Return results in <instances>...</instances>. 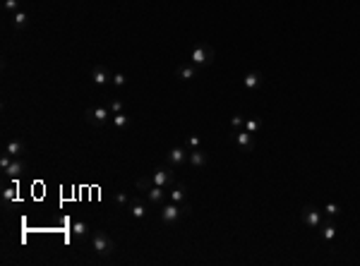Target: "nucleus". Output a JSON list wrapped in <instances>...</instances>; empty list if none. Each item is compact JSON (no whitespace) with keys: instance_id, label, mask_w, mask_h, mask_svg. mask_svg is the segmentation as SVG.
I'll list each match as a JSON object with an SVG mask.
<instances>
[{"instance_id":"nucleus-24","label":"nucleus","mask_w":360,"mask_h":266,"mask_svg":"<svg viewBox=\"0 0 360 266\" xmlns=\"http://www.w3.org/2000/svg\"><path fill=\"white\" fill-rule=\"evenodd\" d=\"M110 84L116 86V89H123V86L127 84V77L123 75V72H116V75H113V79H110Z\"/></svg>"},{"instance_id":"nucleus-14","label":"nucleus","mask_w":360,"mask_h":266,"mask_svg":"<svg viewBox=\"0 0 360 266\" xmlns=\"http://www.w3.org/2000/svg\"><path fill=\"white\" fill-rule=\"evenodd\" d=\"M24 171H27V163H24L22 158H12V163H10L3 173H8V178L17 180V178H22V175H24Z\"/></svg>"},{"instance_id":"nucleus-13","label":"nucleus","mask_w":360,"mask_h":266,"mask_svg":"<svg viewBox=\"0 0 360 266\" xmlns=\"http://www.w3.org/2000/svg\"><path fill=\"white\" fill-rule=\"evenodd\" d=\"M199 72H202V67H197V65H192L188 60V63H183L178 67V77L183 79V82H190V79H195V77H199Z\"/></svg>"},{"instance_id":"nucleus-4","label":"nucleus","mask_w":360,"mask_h":266,"mask_svg":"<svg viewBox=\"0 0 360 266\" xmlns=\"http://www.w3.org/2000/svg\"><path fill=\"white\" fill-rule=\"evenodd\" d=\"M84 120L89 123V125H94V127H103L110 120L108 106H92V108H86L84 110Z\"/></svg>"},{"instance_id":"nucleus-27","label":"nucleus","mask_w":360,"mask_h":266,"mask_svg":"<svg viewBox=\"0 0 360 266\" xmlns=\"http://www.w3.org/2000/svg\"><path fill=\"white\" fill-rule=\"evenodd\" d=\"M245 130L255 134L259 130V120H255V117H245Z\"/></svg>"},{"instance_id":"nucleus-16","label":"nucleus","mask_w":360,"mask_h":266,"mask_svg":"<svg viewBox=\"0 0 360 266\" xmlns=\"http://www.w3.org/2000/svg\"><path fill=\"white\" fill-rule=\"evenodd\" d=\"M188 163L192 165V168H204V165L209 163V156H207L202 149H192V151H190Z\"/></svg>"},{"instance_id":"nucleus-30","label":"nucleus","mask_w":360,"mask_h":266,"mask_svg":"<svg viewBox=\"0 0 360 266\" xmlns=\"http://www.w3.org/2000/svg\"><path fill=\"white\" fill-rule=\"evenodd\" d=\"M127 202H130V197H127L125 192H116V204H118V206H127Z\"/></svg>"},{"instance_id":"nucleus-12","label":"nucleus","mask_w":360,"mask_h":266,"mask_svg":"<svg viewBox=\"0 0 360 266\" xmlns=\"http://www.w3.org/2000/svg\"><path fill=\"white\" fill-rule=\"evenodd\" d=\"M262 82H264V75H262L259 70H252V72H248V75H245L243 86L248 89V91H257Z\"/></svg>"},{"instance_id":"nucleus-32","label":"nucleus","mask_w":360,"mask_h":266,"mask_svg":"<svg viewBox=\"0 0 360 266\" xmlns=\"http://www.w3.org/2000/svg\"><path fill=\"white\" fill-rule=\"evenodd\" d=\"M3 197H5V199H8V202H12V199H15V197H17L15 187H8V189H5V192H3Z\"/></svg>"},{"instance_id":"nucleus-28","label":"nucleus","mask_w":360,"mask_h":266,"mask_svg":"<svg viewBox=\"0 0 360 266\" xmlns=\"http://www.w3.org/2000/svg\"><path fill=\"white\" fill-rule=\"evenodd\" d=\"M199 144H202V141H199V137H195V134H192V137H188V141H185V147H188L190 151L199 149Z\"/></svg>"},{"instance_id":"nucleus-18","label":"nucleus","mask_w":360,"mask_h":266,"mask_svg":"<svg viewBox=\"0 0 360 266\" xmlns=\"http://www.w3.org/2000/svg\"><path fill=\"white\" fill-rule=\"evenodd\" d=\"M5 154H10L12 158H19L24 154V144L19 139H10L8 144H5Z\"/></svg>"},{"instance_id":"nucleus-22","label":"nucleus","mask_w":360,"mask_h":266,"mask_svg":"<svg viewBox=\"0 0 360 266\" xmlns=\"http://www.w3.org/2000/svg\"><path fill=\"white\" fill-rule=\"evenodd\" d=\"M113 127H116V130H125V127H130V115H125V113L113 115Z\"/></svg>"},{"instance_id":"nucleus-29","label":"nucleus","mask_w":360,"mask_h":266,"mask_svg":"<svg viewBox=\"0 0 360 266\" xmlns=\"http://www.w3.org/2000/svg\"><path fill=\"white\" fill-rule=\"evenodd\" d=\"M5 10H8L10 15H15L17 10H19V0H5Z\"/></svg>"},{"instance_id":"nucleus-1","label":"nucleus","mask_w":360,"mask_h":266,"mask_svg":"<svg viewBox=\"0 0 360 266\" xmlns=\"http://www.w3.org/2000/svg\"><path fill=\"white\" fill-rule=\"evenodd\" d=\"M214 58H216V51H214V46H209V43H197L192 51H190V63L197 65V67H209V65L214 63Z\"/></svg>"},{"instance_id":"nucleus-3","label":"nucleus","mask_w":360,"mask_h":266,"mask_svg":"<svg viewBox=\"0 0 360 266\" xmlns=\"http://www.w3.org/2000/svg\"><path fill=\"white\" fill-rule=\"evenodd\" d=\"M92 247H94V252L99 257H110V254L116 252V243H113L110 235H106L103 230H96V233L92 235Z\"/></svg>"},{"instance_id":"nucleus-8","label":"nucleus","mask_w":360,"mask_h":266,"mask_svg":"<svg viewBox=\"0 0 360 266\" xmlns=\"http://www.w3.org/2000/svg\"><path fill=\"white\" fill-rule=\"evenodd\" d=\"M110 79H113V75H110V70H106L103 65H94L92 67V82L99 86H106L110 84Z\"/></svg>"},{"instance_id":"nucleus-9","label":"nucleus","mask_w":360,"mask_h":266,"mask_svg":"<svg viewBox=\"0 0 360 266\" xmlns=\"http://www.w3.org/2000/svg\"><path fill=\"white\" fill-rule=\"evenodd\" d=\"M125 209L130 211V216H132V219H137V221H142L144 216H147V211H149V206L142 202V199H130Z\"/></svg>"},{"instance_id":"nucleus-2","label":"nucleus","mask_w":360,"mask_h":266,"mask_svg":"<svg viewBox=\"0 0 360 266\" xmlns=\"http://www.w3.org/2000/svg\"><path fill=\"white\" fill-rule=\"evenodd\" d=\"M192 213V206L190 204H175V202H168L161 206V221L164 223H168V226H175L180 221V216H190Z\"/></svg>"},{"instance_id":"nucleus-31","label":"nucleus","mask_w":360,"mask_h":266,"mask_svg":"<svg viewBox=\"0 0 360 266\" xmlns=\"http://www.w3.org/2000/svg\"><path fill=\"white\" fill-rule=\"evenodd\" d=\"M10 163H12V156H10V154H3V156H0V171H5Z\"/></svg>"},{"instance_id":"nucleus-19","label":"nucleus","mask_w":360,"mask_h":266,"mask_svg":"<svg viewBox=\"0 0 360 266\" xmlns=\"http://www.w3.org/2000/svg\"><path fill=\"white\" fill-rule=\"evenodd\" d=\"M72 235L79 237V240H84L86 235H89V226H86L84 221H75V223H72Z\"/></svg>"},{"instance_id":"nucleus-20","label":"nucleus","mask_w":360,"mask_h":266,"mask_svg":"<svg viewBox=\"0 0 360 266\" xmlns=\"http://www.w3.org/2000/svg\"><path fill=\"white\" fill-rule=\"evenodd\" d=\"M27 22H29V15H27L24 10H17L15 15H12V27H15V29H24Z\"/></svg>"},{"instance_id":"nucleus-5","label":"nucleus","mask_w":360,"mask_h":266,"mask_svg":"<svg viewBox=\"0 0 360 266\" xmlns=\"http://www.w3.org/2000/svg\"><path fill=\"white\" fill-rule=\"evenodd\" d=\"M300 219H303V223H305L307 228H320L322 221H324V213H322V209L312 206V204H305V206L300 209Z\"/></svg>"},{"instance_id":"nucleus-15","label":"nucleus","mask_w":360,"mask_h":266,"mask_svg":"<svg viewBox=\"0 0 360 266\" xmlns=\"http://www.w3.org/2000/svg\"><path fill=\"white\" fill-rule=\"evenodd\" d=\"M322 230H320V237H322V243H331L334 240V235H336V223H334V219H329V221H322Z\"/></svg>"},{"instance_id":"nucleus-10","label":"nucleus","mask_w":360,"mask_h":266,"mask_svg":"<svg viewBox=\"0 0 360 266\" xmlns=\"http://www.w3.org/2000/svg\"><path fill=\"white\" fill-rule=\"evenodd\" d=\"M147 199H149V204H154V206H164L166 199H168V192H166V187L154 185L151 189H147Z\"/></svg>"},{"instance_id":"nucleus-23","label":"nucleus","mask_w":360,"mask_h":266,"mask_svg":"<svg viewBox=\"0 0 360 266\" xmlns=\"http://www.w3.org/2000/svg\"><path fill=\"white\" fill-rule=\"evenodd\" d=\"M154 187V178L151 175H144V178H140L137 180V189H142V192H147V189Z\"/></svg>"},{"instance_id":"nucleus-6","label":"nucleus","mask_w":360,"mask_h":266,"mask_svg":"<svg viewBox=\"0 0 360 266\" xmlns=\"http://www.w3.org/2000/svg\"><path fill=\"white\" fill-rule=\"evenodd\" d=\"M188 158H190L188 147H175V149H171L166 154V163L171 165V168H183V165L188 163Z\"/></svg>"},{"instance_id":"nucleus-7","label":"nucleus","mask_w":360,"mask_h":266,"mask_svg":"<svg viewBox=\"0 0 360 266\" xmlns=\"http://www.w3.org/2000/svg\"><path fill=\"white\" fill-rule=\"evenodd\" d=\"M151 178H154V185H159V187H173V185H175V175H173L171 165H168V168H166V165L156 168V171L151 173Z\"/></svg>"},{"instance_id":"nucleus-26","label":"nucleus","mask_w":360,"mask_h":266,"mask_svg":"<svg viewBox=\"0 0 360 266\" xmlns=\"http://www.w3.org/2000/svg\"><path fill=\"white\" fill-rule=\"evenodd\" d=\"M123 108H125V106H123V101H120V99H110L108 110H110V113H113V115H118V113H123Z\"/></svg>"},{"instance_id":"nucleus-17","label":"nucleus","mask_w":360,"mask_h":266,"mask_svg":"<svg viewBox=\"0 0 360 266\" xmlns=\"http://www.w3.org/2000/svg\"><path fill=\"white\" fill-rule=\"evenodd\" d=\"M168 199H171V202H175V204H180V206H183V204H188V197H185V185H178V182H175V185L171 187V192H168Z\"/></svg>"},{"instance_id":"nucleus-21","label":"nucleus","mask_w":360,"mask_h":266,"mask_svg":"<svg viewBox=\"0 0 360 266\" xmlns=\"http://www.w3.org/2000/svg\"><path fill=\"white\" fill-rule=\"evenodd\" d=\"M322 213L329 216V219H339V216H341V206H339L336 202H327L324 204V209H322Z\"/></svg>"},{"instance_id":"nucleus-25","label":"nucleus","mask_w":360,"mask_h":266,"mask_svg":"<svg viewBox=\"0 0 360 266\" xmlns=\"http://www.w3.org/2000/svg\"><path fill=\"white\" fill-rule=\"evenodd\" d=\"M231 127H233L235 132H238V130H243V127H245V117L240 115V113H235V115L231 117Z\"/></svg>"},{"instance_id":"nucleus-11","label":"nucleus","mask_w":360,"mask_h":266,"mask_svg":"<svg viewBox=\"0 0 360 266\" xmlns=\"http://www.w3.org/2000/svg\"><path fill=\"white\" fill-rule=\"evenodd\" d=\"M235 141H238V147H240L243 151H248V154L255 149V137H252V132H248L245 127L235 132Z\"/></svg>"}]
</instances>
